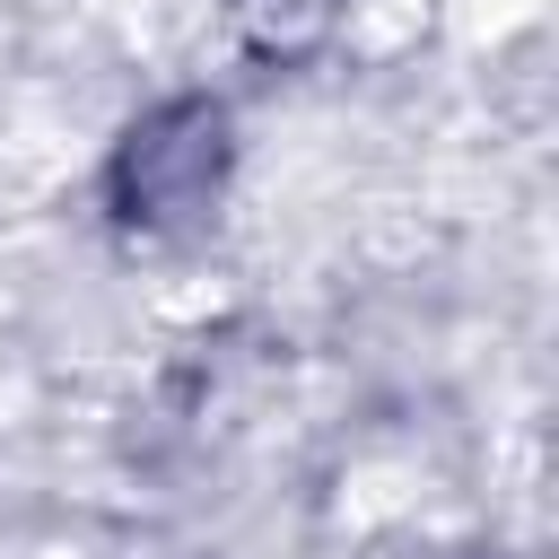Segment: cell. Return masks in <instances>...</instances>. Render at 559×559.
<instances>
[{
    "mask_svg": "<svg viewBox=\"0 0 559 559\" xmlns=\"http://www.w3.org/2000/svg\"><path fill=\"white\" fill-rule=\"evenodd\" d=\"M218 105H166L157 122H140L114 157V201L122 218H183L218 192Z\"/></svg>",
    "mask_w": 559,
    "mask_h": 559,
    "instance_id": "1",
    "label": "cell"
},
{
    "mask_svg": "<svg viewBox=\"0 0 559 559\" xmlns=\"http://www.w3.org/2000/svg\"><path fill=\"white\" fill-rule=\"evenodd\" d=\"M236 26L253 52H306L332 26V0H236Z\"/></svg>",
    "mask_w": 559,
    "mask_h": 559,
    "instance_id": "2",
    "label": "cell"
}]
</instances>
